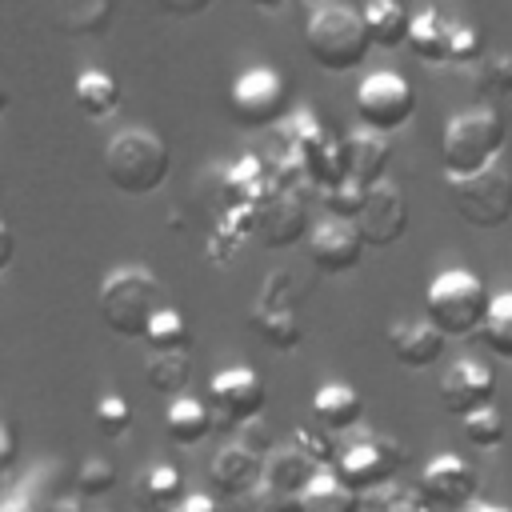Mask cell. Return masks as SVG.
Masks as SVG:
<instances>
[{
  "instance_id": "cell-1",
  "label": "cell",
  "mask_w": 512,
  "mask_h": 512,
  "mask_svg": "<svg viewBox=\"0 0 512 512\" xmlns=\"http://www.w3.org/2000/svg\"><path fill=\"white\" fill-rule=\"evenodd\" d=\"M504 144H508V124L492 104H472V108L452 112L440 132L444 180L484 172L488 164L500 160Z\"/></svg>"
},
{
  "instance_id": "cell-2",
  "label": "cell",
  "mask_w": 512,
  "mask_h": 512,
  "mask_svg": "<svg viewBox=\"0 0 512 512\" xmlns=\"http://www.w3.org/2000/svg\"><path fill=\"white\" fill-rule=\"evenodd\" d=\"M104 176L116 192L124 196H148L156 192L168 172H172V148L164 136H156L152 128H120L108 144H104Z\"/></svg>"
},
{
  "instance_id": "cell-3",
  "label": "cell",
  "mask_w": 512,
  "mask_h": 512,
  "mask_svg": "<svg viewBox=\"0 0 512 512\" xmlns=\"http://www.w3.org/2000/svg\"><path fill=\"white\" fill-rule=\"evenodd\" d=\"M160 296H164V288H160V280H156L152 268L124 264V268H112L100 280V288H96V312H100V320H104L108 332L128 336V340L132 336L144 340L152 316L164 308Z\"/></svg>"
},
{
  "instance_id": "cell-4",
  "label": "cell",
  "mask_w": 512,
  "mask_h": 512,
  "mask_svg": "<svg viewBox=\"0 0 512 512\" xmlns=\"http://www.w3.org/2000/svg\"><path fill=\"white\" fill-rule=\"evenodd\" d=\"M304 48L324 72H352V68L364 64L368 48H376V44L368 36V24H364L360 8L324 0L304 20Z\"/></svg>"
},
{
  "instance_id": "cell-5",
  "label": "cell",
  "mask_w": 512,
  "mask_h": 512,
  "mask_svg": "<svg viewBox=\"0 0 512 512\" xmlns=\"http://www.w3.org/2000/svg\"><path fill=\"white\" fill-rule=\"evenodd\" d=\"M492 308V292L472 268H444L432 276L424 292V316L448 336V340H468L484 332Z\"/></svg>"
},
{
  "instance_id": "cell-6",
  "label": "cell",
  "mask_w": 512,
  "mask_h": 512,
  "mask_svg": "<svg viewBox=\"0 0 512 512\" xmlns=\"http://www.w3.org/2000/svg\"><path fill=\"white\" fill-rule=\"evenodd\" d=\"M408 464V448L396 436L384 432H356L348 444H340V456L332 464V472L356 492H372L396 480V472Z\"/></svg>"
},
{
  "instance_id": "cell-7",
  "label": "cell",
  "mask_w": 512,
  "mask_h": 512,
  "mask_svg": "<svg viewBox=\"0 0 512 512\" xmlns=\"http://www.w3.org/2000/svg\"><path fill=\"white\" fill-rule=\"evenodd\" d=\"M448 200L464 224L500 228L512 220V172L496 160L476 176H456L448 180Z\"/></svg>"
},
{
  "instance_id": "cell-8",
  "label": "cell",
  "mask_w": 512,
  "mask_h": 512,
  "mask_svg": "<svg viewBox=\"0 0 512 512\" xmlns=\"http://www.w3.org/2000/svg\"><path fill=\"white\" fill-rule=\"evenodd\" d=\"M292 108V92H288V76L260 64L248 68L244 76H236L232 92H228V116L232 124L256 132V128H272L288 116Z\"/></svg>"
},
{
  "instance_id": "cell-9",
  "label": "cell",
  "mask_w": 512,
  "mask_h": 512,
  "mask_svg": "<svg viewBox=\"0 0 512 512\" xmlns=\"http://www.w3.org/2000/svg\"><path fill=\"white\" fill-rule=\"evenodd\" d=\"M252 328L280 352H292L300 340H304V324H300V312H296V280L292 272L276 268L264 276L260 284V296L252 304Z\"/></svg>"
},
{
  "instance_id": "cell-10",
  "label": "cell",
  "mask_w": 512,
  "mask_h": 512,
  "mask_svg": "<svg viewBox=\"0 0 512 512\" xmlns=\"http://www.w3.org/2000/svg\"><path fill=\"white\" fill-rule=\"evenodd\" d=\"M356 120L364 128H376V132H396L412 120L416 112V92L412 84L400 76V72H372L360 80L356 88Z\"/></svg>"
},
{
  "instance_id": "cell-11",
  "label": "cell",
  "mask_w": 512,
  "mask_h": 512,
  "mask_svg": "<svg viewBox=\"0 0 512 512\" xmlns=\"http://www.w3.org/2000/svg\"><path fill=\"white\" fill-rule=\"evenodd\" d=\"M264 400H268L264 376H260L256 368H248V364L220 368V372L208 380V404H212L216 420L228 424V428H244V424L260 420Z\"/></svg>"
},
{
  "instance_id": "cell-12",
  "label": "cell",
  "mask_w": 512,
  "mask_h": 512,
  "mask_svg": "<svg viewBox=\"0 0 512 512\" xmlns=\"http://www.w3.org/2000/svg\"><path fill=\"white\" fill-rule=\"evenodd\" d=\"M420 496L440 508V512H464L476 504L480 496V472L464 460V456H452V452H440L432 456L424 468H420V480H416Z\"/></svg>"
},
{
  "instance_id": "cell-13",
  "label": "cell",
  "mask_w": 512,
  "mask_h": 512,
  "mask_svg": "<svg viewBox=\"0 0 512 512\" xmlns=\"http://www.w3.org/2000/svg\"><path fill=\"white\" fill-rule=\"evenodd\" d=\"M308 204L292 188H272L256 208H252V236L268 248H288L300 236H308Z\"/></svg>"
},
{
  "instance_id": "cell-14",
  "label": "cell",
  "mask_w": 512,
  "mask_h": 512,
  "mask_svg": "<svg viewBox=\"0 0 512 512\" xmlns=\"http://www.w3.org/2000/svg\"><path fill=\"white\" fill-rule=\"evenodd\" d=\"M496 400V372L476 356H456L440 372V404L452 416H472Z\"/></svg>"
},
{
  "instance_id": "cell-15",
  "label": "cell",
  "mask_w": 512,
  "mask_h": 512,
  "mask_svg": "<svg viewBox=\"0 0 512 512\" xmlns=\"http://www.w3.org/2000/svg\"><path fill=\"white\" fill-rule=\"evenodd\" d=\"M364 232L356 228V220H344V216H324L312 224L308 232V256L320 272L328 276H340V272H352L364 256Z\"/></svg>"
},
{
  "instance_id": "cell-16",
  "label": "cell",
  "mask_w": 512,
  "mask_h": 512,
  "mask_svg": "<svg viewBox=\"0 0 512 512\" xmlns=\"http://www.w3.org/2000/svg\"><path fill=\"white\" fill-rule=\"evenodd\" d=\"M356 228L364 232L368 248H388L408 232V200L392 180H380L368 188V200L356 216Z\"/></svg>"
},
{
  "instance_id": "cell-17",
  "label": "cell",
  "mask_w": 512,
  "mask_h": 512,
  "mask_svg": "<svg viewBox=\"0 0 512 512\" xmlns=\"http://www.w3.org/2000/svg\"><path fill=\"white\" fill-rule=\"evenodd\" d=\"M264 480V456L244 440H228L208 460V484L224 500H244Z\"/></svg>"
},
{
  "instance_id": "cell-18",
  "label": "cell",
  "mask_w": 512,
  "mask_h": 512,
  "mask_svg": "<svg viewBox=\"0 0 512 512\" xmlns=\"http://www.w3.org/2000/svg\"><path fill=\"white\" fill-rule=\"evenodd\" d=\"M388 352L396 364L404 368H432L440 356H444V344L448 336L424 316V320H396L388 324Z\"/></svg>"
},
{
  "instance_id": "cell-19",
  "label": "cell",
  "mask_w": 512,
  "mask_h": 512,
  "mask_svg": "<svg viewBox=\"0 0 512 512\" xmlns=\"http://www.w3.org/2000/svg\"><path fill=\"white\" fill-rule=\"evenodd\" d=\"M344 160H348V176L360 184H380L388 180V164H392V136L376 132V128H352L344 136Z\"/></svg>"
},
{
  "instance_id": "cell-20",
  "label": "cell",
  "mask_w": 512,
  "mask_h": 512,
  "mask_svg": "<svg viewBox=\"0 0 512 512\" xmlns=\"http://www.w3.org/2000/svg\"><path fill=\"white\" fill-rule=\"evenodd\" d=\"M316 472H320V464L288 440V444H280V448H272V452L264 456V480H260V484L272 488V492H280V496L300 500V492L316 480Z\"/></svg>"
},
{
  "instance_id": "cell-21",
  "label": "cell",
  "mask_w": 512,
  "mask_h": 512,
  "mask_svg": "<svg viewBox=\"0 0 512 512\" xmlns=\"http://www.w3.org/2000/svg\"><path fill=\"white\" fill-rule=\"evenodd\" d=\"M312 420L324 432H352L364 420V396L352 384H324L312 396Z\"/></svg>"
},
{
  "instance_id": "cell-22",
  "label": "cell",
  "mask_w": 512,
  "mask_h": 512,
  "mask_svg": "<svg viewBox=\"0 0 512 512\" xmlns=\"http://www.w3.org/2000/svg\"><path fill=\"white\" fill-rule=\"evenodd\" d=\"M184 476L172 464H148L136 480H132V500L144 512H176V504L184 500Z\"/></svg>"
},
{
  "instance_id": "cell-23",
  "label": "cell",
  "mask_w": 512,
  "mask_h": 512,
  "mask_svg": "<svg viewBox=\"0 0 512 512\" xmlns=\"http://www.w3.org/2000/svg\"><path fill=\"white\" fill-rule=\"evenodd\" d=\"M216 424V412L208 400H196V396H176L168 408H164V432L172 444L180 448H192L200 444Z\"/></svg>"
},
{
  "instance_id": "cell-24",
  "label": "cell",
  "mask_w": 512,
  "mask_h": 512,
  "mask_svg": "<svg viewBox=\"0 0 512 512\" xmlns=\"http://www.w3.org/2000/svg\"><path fill=\"white\" fill-rule=\"evenodd\" d=\"M408 48L424 64H452V20H444L440 8H424L412 16Z\"/></svg>"
},
{
  "instance_id": "cell-25",
  "label": "cell",
  "mask_w": 512,
  "mask_h": 512,
  "mask_svg": "<svg viewBox=\"0 0 512 512\" xmlns=\"http://www.w3.org/2000/svg\"><path fill=\"white\" fill-rule=\"evenodd\" d=\"M192 368H196V360H192V352L188 348H172V352H148V360H144V380H148V388L152 392H160V396H188L184 388L192 384Z\"/></svg>"
},
{
  "instance_id": "cell-26",
  "label": "cell",
  "mask_w": 512,
  "mask_h": 512,
  "mask_svg": "<svg viewBox=\"0 0 512 512\" xmlns=\"http://www.w3.org/2000/svg\"><path fill=\"white\" fill-rule=\"evenodd\" d=\"M72 100L88 120H108L120 108V84L104 68H84L72 84Z\"/></svg>"
},
{
  "instance_id": "cell-27",
  "label": "cell",
  "mask_w": 512,
  "mask_h": 512,
  "mask_svg": "<svg viewBox=\"0 0 512 512\" xmlns=\"http://www.w3.org/2000/svg\"><path fill=\"white\" fill-rule=\"evenodd\" d=\"M364 24L376 48H400L412 36V12L400 0H368L364 8Z\"/></svg>"
},
{
  "instance_id": "cell-28",
  "label": "cell",
  "mask_w": 512,
  "mask_h": 512,
  "mask_svg": "<svg viewBox=\"0 0 512 512\" xmlns=\"http://www.w3.org/2000/svg\"><path fill=\"white\" fill-rule=\"evenodd\" d=\"M296 512H360V496L332 468H320L316 480L300 492Z\"/></svg>"
},
{
  "instance_id": "cell-29",
  "label": "cell",
  "mask_w": 512,
  "mask_h": 512,
  "mask_svg": "<svg viewBox=\"0 0 512 512\" xmlns=\"http://www.w3.org/2000/svg\"><path fill=\"white\" fill-rule=\"evenodd\" d=\"M112 24V0H72L60 16L64 36H104Z\"/></svg>"
},
{
  "instance_id": "cell-30",
  "label": "cell",
  "mask_w": 512,
  "mask_h": 512,
  "mask_svg": "<svg viewBox=\"0 0 512 512\" xmlns=\"http://www.w3.org/2000/svg\"><path fill=\"white\" fill-rule=\"evenodd\" d=\"M360 512H432V504L420 496V488H408L400 480L372 488L360 496Z\"/></svg>"
},
{
  "instance_id": "cell-31",
  "label": "cell",
  "mask_w": 512,
  "mask_h": 512,
  "mask_svg": "<svg viewBox=\"0 0 512 512\" xmlns=\"http://www.w3.org/2000/svg\"><path fill=\"white\" fill-rule=\"evenodd\" d=\"M480 340H484V348L492 356L512 360V292L492 296V308H488V320H484Z\"/></svg>"
},
{
  "instance_id": "cell-32",
  "label": "cell",
  "mask_w": 512,
  "mask_h": 512,
  "mask_svg": "<svg viewBox=\"0 0 512 512\" xmlns=\"http://www.w3.org/2000/svg\"><path fill=\"white\" fill-rule=\"evenodd\" d=\"M144 344H148L152 352L188 348V344H192V328H188V320H184L176 308L164 304V308L152 316V324H148V332H144Z\"/></svg>"
},
{
  "instance_id": "cell-33",
  "label": "cell",
  "mask_w": 512,
  "mask_h": 512,
  "mask_svg": "<svg viewBox=\"0 0 512 512\" xmlns=\"http://www.w3.org/2000/svg\"><path fill=\"white\" fill-rule=\"evenodd\" d=\"M460 428H464V440L472 444V448H500L504 444V436H508V428H504V416L496 412V404H488V408H480V412H472V416H464L460 420Z\"/></svg>"
},
{
  "instance_id": "cell-34",
  "label": "cell",
  "mask_w": 512,
  "mask_h": 512,
  "mask_svg": "<svg viewBox=\"0 0 512 512\" xmlns=\"http://www.w3.org/2000/svg\"><path fill=\"white\" fill-rule=\"evenodd\" d=\"M92 420H96V428H100L108 440H116V436H124V432L132 428V404H128L120 392H104V396H96Z\"/></svg>"
},
{
  "instance_id": "cell-35",
  "label": "cell",
  "mask_w": 512,
  "mask_h": 512,
  "mask_svg": "<svg viewBox=\"0 0 512 512\" xmlns=\"http://www.w3.org/2000/svg\"><path fill=\"white\" fill-rule=\"evenodd\" d=\"M116 488V464L108 460V456H88V460H80V468H76V492L84 496V500H96V496H104V492H112Z\"/></svg>"
},
{
  "instance_id": "cell-36",
  "label": "cell",
  "mask_w": 512,
  "mask_h": 512,
  "mask_svg": "<svg viewBox=\"0 0 512 512\" xmlns=\"http://www.w3.org/2000/svg\"><path fill=\"white\" fill-rule=\"evenodd\" d=\"M364 200H368V184H360V180H352V176H344L336 188L324 192L328 212H332V216H344V220H356L360 208H364Z\"/></svg>"
},
{
  "instance_id": "cell-37",
  "label": "cell",
  "mask_w": 512,
  "mask_h": 512,
  "mask_svg": "<svg viewBox=\"0 0 512 512\" xmlns=\"http://www.w3.org/2000/svg\"><path fill=\"white\" fill-rule=\"evenodd\" d=\"M292 444H296L300 452H308L320 468H332V464H336V456H340V448L324 436V428H320L316 420H312V424H300V428L292 432Z\"/></svg>"
},
{
  "instance_id": "cell-38",
  "label": "cell",
  "mask_w": 512,
  "mask_h": 512,
  "mask_svg": "<svg viewBox=\"0 0 512 512\" xmlns=\"http://www.w3.org/2000/svg\"><path fill=\"white\" fill-rule=\"evenodd\" d=\"M480 48H484V40L472 24H452V64H476Z\"/></svg>"
},
{
  "instance_id": "cell-39",
  "label": "cell",
  "mask_w": 512,
  "mask_h": 512,
  "mask_svg": "<svg viewBox=\"0 0 512 512\" xmlns=\"http://www.w3.org/2000/svg\"><path fill=\"white\" fill-rule=\"evenodd\" d=\"M240 504H244V512H296V500L292 496H280V492H272L264 484H256Z\"/></svg>"
},
{
  "instance_id": "cell-40",
  "label": "cell",
  "mask_w": 512,
  "mask_h": 512,
  "mask_svg": "<svg viewBox=\"0 0 512 512\" xmlns=\"http://www.w3.org/2000/svg\"><path fill=\"white\" fill-rule=\"evenodd\" d=\"M16 456H20V440H16V420H12V416H4V420H0V468H4V472H12Z\"/></svg>"
},
{
  "instance_id": "cell-41",
  "label": "cell",
  "mask_w": 512,
  "mask_h": 512,
  "mask_svg": "<svg viewBox=\"0 0 512 512\" xmlns=\"http://www.w3.org/2000/svg\"><path fill=\"white\" fill-rule=\"evenodd\" d=\"M484 80L496 84V88H512V52L492 56V60L484 64Z\"/></svg>"
},
{
  "instance_id": "cell-42",
  "label": "cell",
  "mask_w": 512,
  "mask_h": 512,
  "mask_svg": "<svg viewBox=\"0 0 512 512\" xmlns=\"http://www.w3.org/2000/svg\"><path fill=\"white\" fill-rule=\"evenodd\" d=\"M176 512H220V504H216V496H208V492H188V496L176 504Z\"/></svg>"
},
{
  "instance_id": "cell-43",
  "label": "cell",
  "mask_w": 512,
  "mask_h": 512,
  "mask_svg": "<svg viewBox=\"0 0 512 512\" xmlns=\"http://www.w3.org/2000/svg\"><path fill=\"white\" fill-rule=\"evenodd\" d=\"M160 8L172 16H200L204 8H212V0H160Z\"/></svg>"
},
{
  "instance_id": "cell-44",
  "label": "cell",
  "mask_w": 512,
  "mask_h": 512,
  "mask_svg": "<svg viewBox=\"0 0 512 512\" xmlns=\"http://www.w3.org/2000/svg\"><path fill=\"white\" fill-rule=\"evenodd\" d=\"M40 512H88L76 496H48L44 504H40Z\"/></svg>"
},
{
  "instance_id": "cell-45",
  "label": "cell",
  "mask_w": 512,
  "mask_h": 512,
  "mask_svg": "<svg viewBox=\"0 0 512 512\" xmlns=\"http://www.w3.org/2000/svg\"><path fill=\"white\" fill-rule=\"evenodd\" d=\"M0 236H4V252H0V268H8V264H12V244H16V240H12V228H8V224L0 228Z\"/></svg>"
},
{
  "instance_id": "cell-46",
  "label": "cell",
  "mask_w": 512,
  "mask_h": 512,
  "mask_svg": "<svg viewBox=\"0 0 512 512\" xmlns=\"http://www.w3.org/2000/svg\"><path fill=\"white\" fill-rule=\"evenodd\" d=\"M252 4H256L260 12H280V8L288 4V0H252Z\"/></svg>"
},
{
  "instance_id": "cell-47",
  "label": "cell",
  "mask_w": 512,
  "mask_h": 512,
  "mask_svg": "<svg viewBox=\"0 0 512 512\" xmlns=\"http://www.w3.org/2000/svg\"><path fill=\"white\" fill-rule=\"evenodd\" d=\"M464 512H512V508H500V504H484V500H476L472 508H464Z\"/></svg>"
},
{
  "instance_id": "cell-48",
  "label": "cell",
  "mask_w": 512,
  "mask_h": 512,
  "mask_svg": "<svg viewBox=\"0 0 512 512\" xmlns=\"http://www.w3.org/2000/svg\"><path fill=\"white\" fill-rule=\"evenodd\" d=\"M308 4H324V0H308Z\"/></svg>"
},
{
  "instance_id": "cell-49",
  "label": "cell",
  "mask_w": 512,
  "mask_h": 512,
  "mask_svg": "<svg viewBox=\"0 0 512 512\" xmlns=\"http://www.w3.org/2000/svg\"><path fill=\"white\" fill-rule=\"evenodd\" d=\"M96 512H100V508H96Z\"/></svg>"
}]
</instances>
